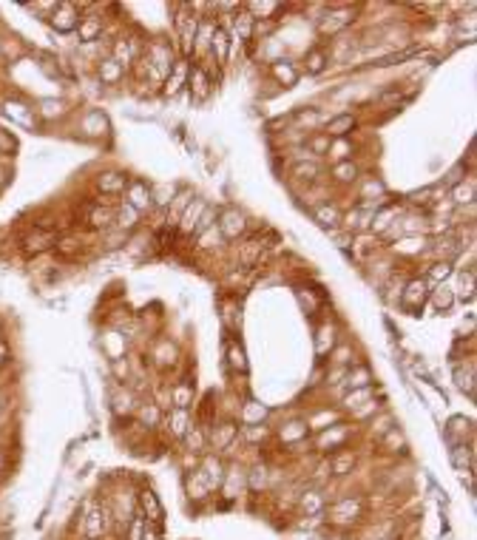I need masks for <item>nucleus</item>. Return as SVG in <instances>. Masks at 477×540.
<instances>
[{"label": "nucleus", "mask_w": 477, "mask_h": 540, "mask_svg": "<svg viewBox=\"0 0 477 540\" xmlns=\"http://www.w3.org/2000/svg\"><path fill=\"white\" fill-rule=\"evenodd\" d=\"M69 114V106L57 97H49V100H40L35 106V119H43V123H54V117H66Z\"/></svg>", "instance_id": "obj_25"}, {"label": "nucleus", "mask_w": 477, "mask_h": 540, "mask_svg": "<svg viewBox=\"0 0 477 540\" xmlns=\"http://www.w3.org/2000/svg\"><path fill=\"white\" fill-rule=\"evenodd\" d=\"M238 435V427L233 424V421H227V424H219L216 430H214V446H219V449H225L233 438Z\"/></svg>", "instance_id": "obj_44"}, {"label": "nucleus", "mask_w": 477, "mask_h": 540, "mask_svg": "<svg viewBox=\"0 0 477 540\" xmlns=\"http://www.w3.org/2000/svg\"><path fill=\"white\" fill-rule=\"evenodd\" d=\"M145 362L151 364L154 370H159V373H171V370L179 364V347H176V341H171V339H157Z\"/></svg>", "instance_id": "obj_7"}, {"label": "nucleus", "mask_w": 477, "mask_h": 540, "mask_svg": "<svg viewBox=\"0 0 477 540\" xmlns=\"http://www.w3.org/2000/svg\"><path fill=\"white\" fill-rule=\"evenodd\" d=\"M205 202L202 199H193L185 211H182V217H179V222H176V233H182V236H191L193 239V228H196V222H199V217H202V211H205Z\"/></svg>", "instance_id": "obj_22"}, {"label": "nucleus", "mask_w": 477, "mask_h": 540, "mask_svg": "<svg viewBox=\"0 0 477 540\" xmlns=\"http://www.w3.org/2000/svg\"><path fill=\"white\" fill-rule=\"evenodd\" d=\"M225 364L233 376H245L248 373V355L242 350V344H238L236 339H227V347H225Z\"/></svg>", "instance_id": "obj_21"}, {"label": "nucleus", "mask_w": 477, "mask_h": 540, "mask_svg": "<svg viewBox=\"0 0 477 540\" xmlns=\"http://www.w3.org/2000/svg\"><path fill=\"white\" fill-rule=\"evenodd\" d=\"M455 378H458V387L463 393H469V398H474V367H469V373L463 367H455Z\"/></svg>", "instance_id": "obj_46"}, {"label": "nucleus", "mask_w": 477, "mask_h": 540, "mask_svg": "<svg viewBox=\"0 0 477 540\" xmlns=\"http://www.w3.org/2000/svg\"><path fill=\"white\" fill-rule=\"evenodd\" d=\"M123 196H125L123 202H128V205L134 208V211H139L142 217L157 211V205H154V185H148L145 179L131 176V179H128V188H125V194H123Z\"/></svg>", "instance_id": "obj_4"}, {"label": "nucleus", "mask_w": 477, "mask_h": 540, "mask_svg": "<svg viewBox=\"0 0 477 540\" xmlns=\"http://www.w3.org/2000/svg\"><path fill=\"white\" fill-rule=\"evenodd\" d=\"M230 46H233V40H230V35H227V28L216 23L214 37H211V54H214V60H216L219 66H225V63H227V57H230Z\"/></svg>", "instance_id": "obj_23"}, {"label": "nucleus", "mask_w": 477, "mask_h": 540, "mask_svg": "<svg viewBox=\"0 0 477 540\" xmlns=\"http://www.w3.org/2000/svg\"><path fill=\"white\" fill-rule=\"evenodd\" d=\"M168 389H171V407H179V410H191L193 407V398H196L193 381L179 378V381L168 384Z\"/></svg>", "instance_id": "obj_19"}, {"label": "nucleus", "mask_w": 477, "mask_h": 540, "mask_svg": "<svg viewBox=\"0 0 477 540\" xmlns=\"http://www.w3.org/2000/svg\"><path fill=\"white\" fill-rule=\"evenodd\" d=\"M361 202H381L386 196V188L378 176H361Z\"/></svg>", "instance_id": "obj_37"}, {"label": "nucleus", "mask_w": 477, "mask_h": 540, "mask_svg": "<svg viewBox=\"0 0 477 540\" xmlns=\"http://www.w3.org/2000/svg\"><path fill=\"white\" fill-rule=\"evenodd\" d=\"M330 364L333 367H341V370H349L355 364V350H352V344H347V341L336 344L330 350Z\"/></svg>", "instance_id": "obj_40"}, {"label": "nucleus", "mask_w": 477, "mask_h": 540, "mask_svg": "<svg viewBox=\"0 0 477 540\" xmlns=\"http://www.w3.org/2000/svg\"><path fill=\"white\" fill-rule=\"evenodd\" d=\"M97 77H100L103 85H119V83H123V77H125V69L119 66L116 60L103 57L100 63H97Z\"/></svg>", "instance_id": "obj_28"}, {"label": "nucleus", "mask_w": 477, "mask_h": 540, "mask_svg": "<svg viewBox=\"0 0 477 540\" xmlns=\"http://www.w3.org/2000/svg\"><path fill=\"white\" fill-rule=\"evenodd\" d=\"M188 69H191V60L176 57V63L171 66L168 77L162 80V94H165V97H176V94L188 85Z\"/></svg>", "instance_id": "obj_11"}, {"label": "nucleus", "mask_w": 477, "mask_h": 540, "mask_svg": "<svg viewBox=\"0 0 477 540\" xmlns=\"http://www.w3.org/2000/svg\"><path fill=\"white\" fill-rule=\"evenodd\" d=\"M352 151H355V145H349V140H330L327 160H333V165L336 162H347V160H352Z\"/></svg>", "instance_id": "obj_41"}, {"label": "nucleus", "mask_w": 477, "mask_h": 540, "mask_svg": "<svg viewBox=\"0 0 477 540\" xmlns=\"http://www.w3.org/2000/svg\"><path fill=\"white\" fill-rule=\"evenodd\" d=\"M216 228L225 236V242H236V239L248 236L250 219H248L245 211H238L236 205H227V208H222V211L216 214Z\"/></svg>", "instance_id": "obj_3"}, {"label": "nucleus", "mask_w": 477, "mask_h": 540, "mask_svg": "<svg viewBox=\"0 0 477 540\" xmlns=\"http://www.w3.org/2000/svg\"><path fill=\"white\" fill-rule=\"evenodd\" d=\"M352 20H355V12L352 9H327L318 17V32L321 35H338L341 28H347Z\"/></svg>", "instance_id": "obj_13"}, {"label": "nucleus", "mask_w": 477, "mask_h": 540, "mask_svg": "<svg viewBox=\"0 0 477 540\" xmlns=\"http://www.w3.org/2000/svg\"><path fill=\"white\" fill-rule=\"evenodd\" d=\"M338 330L327 321V324H321V330H318V336H315V355H327L336 344H338Z\"/></svg>", "instance_id": "obj_39"}, {"label": "nucleus", "mask_w": 477, "mask_h": 540, "mask_svg": "<svg viewBox=\"0 0 477 540\" xmlns=\"http://www.w3.org/2000/svg\"><path fill=\"white\" fill-rule=\"evenodd\" d=\"M264 415H267V410H264L259 401H245V404H242V424H245V427L261 424Z\"/></svg>", "instance_id": "obj_42"}, {"label": "nucleus", "mask_w": 477, "mask_h": 540, "mask_svg": "<svg viewBox=\"0 0 477 540\" xmlns=\"http://www.w3.org/2000/svg\"><path fill=\"white\" fill-rule=\"evenodd\" d=\"M188 92L193 94V100H207L214 94V80H211V71H207L202 63H193L191 60V69H188Z\"/></svg>", "instance_id": "obj_9"}, {"label": "nucleus", "mask_w": 477, "mask_h": 540, "mask_svg": "<svg viewBox=\"0 0 477 540\" xmlns=\"http://www.w3.org/2000/svg\"><path fill=\"white\" fill-rule=\"evenodd\" d=\"M165 421H168V430L173 438H185V432L191 430V410H179V407H171L165 412Z\"/></svg>", "instance_id": "obj_24"}, {"label": "nucleus", "mask_w": 477, "mask_h": 540, "mask_svg": "<svg viewBox=\"0 0 477 540\" xmlns=\"http://www.w3.org/2000/svg\"><path fill=\"white\" fill-rule=\"evenodd\" d=\"M355 464V455L352 453H341V455H336L333 461H330V469H333V475H347V469Z\"/></svg>", "instance_id": "obj_47"}, {"label": "nucleus", "mask_w": 477, "mask_h": 540, "mask_svg": "<svg viewBox=\"0 0 477 540\" xmlns=\"http://www.w3.org/2000/svg\"><path fill=\"white\" fill-rule=\"evenodd\" d=\"M270 77L281 85V88H293V85H298V80H302V71H298V66L293 63V60H273L270 63Z\"/></svg>", "instance_id": "obj_15"}, {"label": "nucleus", "mask_w": 477, "mask_h": 540, "mask_svg": "<svg viewBox=\"0 0 477 540\" xmlns=\"http://www.w3.org/2000/svg\"><path fill=\"white\" fill-rule=\"evenodd\" d=\"M421 251H429V236H401L395 242V253L401 256H417Z\"/></svg>", "instance_id": "obj_34"}, {"label": "nucleus", "mask_w": 477, "mask_h": 540, "mask_svg": "<svg viewBox=\"0 0 477 540\" xmlns=\"http://www.w3.org/2000/svg\"><path fill=\"white\" fill-rule=\"evenodd\" d=\"M455 290L449 287V285H435L432 290H429V302L426 305H432L437 313H449L452 307H455Z\"/></svg>", "instance_id": "obj_27"}, {"label": "nucleus", "mask_w": 477, "mask_h": 540, "mask_svg": "<svg viewBox=\"0 0 477 540\" xmlns=\"http://www.w3.org/2000/svg\"><path fill=\"white\" fill-rule=\"evenodd\" d=\"M103 32H105V17H100V15H85L83 12L80 26H77L80 43H97L103 37Z\"/></svg>", "instance_id": "obj_17"}, {"label": "nucleus", "mask_w": 477, "mask_h": 540, "mask_svg": "<svg viewBox=\"0 0 477 540\" xmlns=\"http://www.w3.org/2000/svg\"><path fill=\"white\" fill-rule=\"evenodd\" d=\"M139 222H142V214H139V211H134V208H131L128 202H123V199H119V205H116V214H114V230H119V233L131 236V233L139 228Z\"/></svg>", "instance_id": "obj_16"}, {"label": "nucleus", "mask_w": 477, "mask_h": 540, "mask_svg": "<svg viewBox=\"0 0 477 540\" xmlns=\"http://www.w3.org/2000/svg\"><path fill=\"white\" fill-rule=\"evenodd\" d=\"M449 202L452 205H474V179H460V183L452 185L449 191Z\"/></svg>", "instance_id": "obj_38"}, {"label": "nucleus", "mask_w": 477, "mask_h": 540, "mask_svg": "<svg viewBox=\"0 0 477 540\" xmlns=\"http://www.w3.org/2000/svg\"><path fill=\"white\" fill-rule=\"evenodd\" d=\"M134 415L139 418L142 427H159V424L165 421V410H162L157 401H142V404L137 407Z\"/></svg>", "instance_id": "obj_30"}, {"label": "nucleus", "mask_w": 477, "mask_h": 540, "mask_svg": "<svg viewBox=\"0 0 477 540\" xmlns=\"http://www.w3.org/2000/svg\"><path fill=\"white\" fill-rule=\"evenodd\" d=\"M54 239H57V233H54V230L32 228L28 233H23V239H20V253H23L26 259H40V256L51 253Z\"/></svg>", "instance_id": "obj_5"}, {"label": "nucleus", "mask_w": 477, "mask_h": 540, "mask_svg": "<svg viewBox=\"0 0 477 540\" xmlns=\"http://www.w3.org/2000/svg\"><path fill=\"white\" fill-rule=\"evenodd\" d=\"M355 128H358V117H355L352 111H341V114H336V117L327 119L321 134H327L330 140H349V134H352Z\"/></svg>", "instance_id": "obj_12"}, {"label": "nucleus", "mask_w": 477, "mask_h": 540, "mask_svg": "<svg viewBox=\"0 0 477 540\" xmlns=\"http://www.w3.org/2000/svg\"><path fill=\"white\" fill-rule=\"evenodd\" d=\"M455 276V264L452 262H443V259H435L429 267H426V282L435 287V285H446V282H449Z\"/></svg>", "instance_id": "obj_33"}, {"label": "nucleus", "mask_w": 477, "mask_h": 540, "mask_svg": "<svg viewBox=\"0 0 477 540\" xmlns=\"http://www.w3.org/2000/svg\"><path fill=\"white\" fill-rule=\"evenodd\" d=\"M261 253H264V242H259V239H248L245 245H238V264H242L245 270L248 267H256L261 262Z\"/></svg>", "instance_id": "obj_32"}, {"label": "nucleus", "mask_w": 477, "mask_h": 540, "mask_svg": "<svg viewBox=\"0 0 477 540\" xmlns=\"http://www.w3.org/2000/svg\"><path fill=\"white\" fill-rule=\"evenodd\" d=\"M327 66H330V51H327L324 46L307 49V54H304V71L307 74H324Z\"/></svg>", "instance_id": "obj_29"}, {"label": "nucleus", "mask_w": 477, "mask_h": 540, "mask_svg": "<svg viewBox=\"0 0 477 540\" xmlns=\"http://www.w3.org/2000/svg\"><path fill=\"white\" fill-rule=\"evenodd\" d=\"M80 17H83V9L77 3H69V0H63V3H54L51 15H49V23H51L54 32L71 35V32H77Z\"/></svg>", "instance_id": "obj_6"}, {"label": "nucleus", "mask_w": 477, "mask_h": 540, "mask_svg": "<svg viewBox=\"0 0 477 540\" xmlns=\"http://www.w3.org/2000/svg\"><path fill=\"white\" fill-rule=\"evenodd\" d=\"M137 407H139L137 396L131 393L128 387L119 384V387L114 389V396H111V410H114V415H116V418H131V415L137 412Z\"/></svg>", "instance_id": "obj_18"}, {"label": "nucleus", "mask_w": 477, "mask_h": 540, "mask_svg": "<svg viewBox=\"0 0 477 540\" xmlns=\"http://www.w3.org/2000/svg\"><path fill=\"white\" fill-rule=\"evenodd\" d=\"M111 373H114V381H131V362L125 355H119V358H111Z\"/></svg>", "instance_id": "obj_45"}, {"label": "nucleus", "mask_w": 477, "mask_h": 540, "mask_svg": "<svg viewBox=\"0 0 477 540\" xmlns=\"http://www.w3.org/2000/svg\"><path fill=\"white\" fill-rule=\"evenodd\" d=\"M193 242H196V248H199V251H211V253H214V251H222V248L227 245V242H225V236L219 233V228H216V225H214V228H207V230H205V233H199V236H193Z\"/></svg>", "instance_id": "obj_35"}, {"label": "nucleus", "mask_w": 477, "mask_h": 540, "mask_svg": "<svg viewBox=\"0 0 477 540\" xmlns=\"http://www.w3.org/2000/svg\"><path fill=\"white\" fill-rule=\"evenodd\" d=\"M313 217L321 228H341V211H338L336 202H318Z\"/></svg>", "instance_id": "obj_31"}, {"label": "nucleus", "mask_w": 477, "mask_h": 540, "mask_svg": "<svg viewBox=\"0 0 477 540\" xmlns=\"http://www.w3.org/2000/svg\"><path fill=\"white\" fill-rule=\"evenodd\" d=\"M372 370L364 364V362H355L347 376H344V389H361V387H372Z\"/></svg>", "instance_id": "obj_26"}, {"label": "nucleus", "mask_w": 477, "mask_h": 540, "mask_svg": "<svg viewBox=\"0 0 477 540\" xmlns=\"http://www.w3.org/2000/svg\"><path fill=\"white\" fill-rule=\"evenodd\" d=\"M116 199H105V196H94L83 205V219L88 230H100L105 233L108 228H114V214H116Z\"/></svg>", "instance_id": "obj_1"}, {"label": "nucleus", "mask_w": 477, "mask_h": 540, "mask_svg": "<svg viewBox=\"0 0 477 540\" xmlns=\"http://www.w3.org/2000/svg\"><path fill=\"white\" fill-rule=\"evenodd\" d=\"M142 540H159V534H157L151 526H145V534H142Z\"/></svg>", "instance_id": "obj_51"}, {"label": "nucleus", "mask_w": 477, "mask_h": 540, "mask_svg": "<svg viewBox=\"0 0 477 540\" xmlns=\"http://www.w3.org/2000/svg\"><path fill=\"white\" fill-rule=\"evenodd\" d=\"M290 176L295 179V183H302L307 188H313L315 183H321V165L315 160H304V162H293L290 168Z\"/></svg>", "instance_id": "obj_20"}, {"label": "nucleus", "mask_w": 477, "mask_h": 540, "mask_svg": "<svg viewBox=\"0 0 477 540\" xmlns=\"http://www.w3.org/2000/svg\"><path fill=\"white\" fill-rule=\"evenodd\" d=\"M9 364H12V344L3 333H0V370H6Z\"/></svg>", "instance_id": "obj_50"}, {"label": "nucleus", "mask_w": 477, "mask_h": 540, "mask_svg": "<svg viewBox=\"0 0 477 540\" xmlns=\"http://www.w3.org/2000/svg\"><path fill=\"white\" fill-rule=\"evenodd\" d=\"M139 503H142V512L148 515L145 523L151 521V523H162V503L157 500V495L151 489H142L139 492Z\"/></svg>", "instance_id": "obj_36"}, {"label": "nucleus", "mask_w": 477, "mask_h": 540, "mask_svg": "<svg viewBox=\"0 0 477 540\" xmlns=\"http://www.w3.org/2000/svg\"><path fill=\"white\" fill-rule=\"evenodd\" d=\"M54 256L57 259H63V262H74V259H80V253L85 251V242H83V236L80 233H71V230H66V233H57V239H54Z\"/></svg>", "instance_id": "obj_10"}, {"label": "nucleus", "mask_w": 477, "mask_h": 540, "mask_svg": "<svg viewBox=\"0 0 477 540\" xmlns=\"http://www.w3.org/2000/svg\"><path fill=\"white\" fill-rule=\"evenodd\" d=\"M429 290H432V285L424 276H412L409 282H404V287L398 293V307L409 316H417L429 302Z\"/></svg>", "instance_id": "obj_2"}, {"label": "nucleus", "mask_w": 477, "mask_h": 540, "mask_svg": "<svg viewBox=\"0 0 477 540\" xmlns=\"http://www.w3.org/2000/svg\"><path fill=\"white\" fill-rule=\"evenodd\" d=\"M15 151H17V140L0 128V157H15Z\"/></svg>", "instance_id": "obj_49"}, {"label": "nucleus", "mask_w": 477, "mask_h": 540, "mask_svg": "<svg viewBox=\"0 0 477 540\" xmlns=\"http://www.w3.org/2000/svg\"><path fill=\"white\" fill-rule=\"evenodd\" d=\"M304 145H307V151L318 160V157H327V151H330V137L321 134V131H315V134H307Z\"/></svg>", "instance_id": "obj_43"}, {"label": "nucleus", "mask_w": 477, "mask_h": 540, "mask_svg": "<svg viewBox=\"0 0 477 540\" xmlns=\"http://www.w3.org/2000/svg\"><path fill=\"white\" fill-rule=\"evenodd\" d=\"M214 225H216V211H214V208H205L202 217H199V222H196V228H193V236L205 233L207 228H214Z\"/></svg>", "instance_id": "obj_48"}, {"label": "nucleus", "mask_w": 477, "mask_h": 540, "mask_svg": "<svg viewBox=\"0 0 477 540\" xmlns=\"http://www.w3.org/2000/svg\"><path fill=\"white\" fill-rule=\"evenodd\" d=\"M361 165H358L355 160H347V162H336L330 168V183L338 185V188H352L358 185V179H361Z\"/></svg>", "instance_id": "obj_14"}, {"label": "nucleus", "mask_w": 477, "mask_h": 540, "mask_svg": "<svg viewBox=\"0 0 477 540\" xmlns=\"http://www.w3.org/2000/svg\"><path fill=\"white\" fill-rule=\"evenodd\" d=\"M0 63H3V46H0Z\"/></svg>", "instance_id": "obj_52"}, {"label": "nucleus", "mask_w": 477, "mask_h": 540, "mask_svg": "<svg viewBox=\"0 0 477 540\" xmlns=\"http://www.w3.org/2000/svg\"><path fill=\"white\" fill-rule=\"evenodd\" d=\"M128 174L123 171H100L94 176V191L97 196H105V199H119L128 188Z\"/></svg>", "instance_id": "obj_8"}]
</instances>
